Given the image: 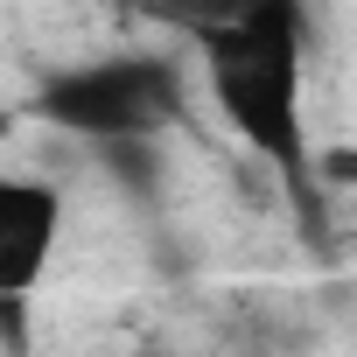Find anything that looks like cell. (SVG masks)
<instances>
[{"instance_id": "obj_1", "label": "cell", "mask_w": 357, "mask_h": 357, "mask_svg": "<svg viewBox=\"0 0 357 357\" xmlns=\"http://www.w3.org/2000/svg\"><path fill=\"white\" fill-rule=\"evenodd\" d=\"M190 43L204 50L211 98L225 105V119L245 133V147L259 161L280 168V183H287L308 238H322V190H315V168H308V126H301L308 8L301 0H259V8H245L231 22L190 29Z\"/></svg>"}, {"instance_id": "obj_2", "label": "cell", "mask_w": 357, "mask_h": 357, "mask_svg": "<svg viewBox=\"0 0 357 357\" xmlns=\"http://www.w3.org/2000/svg\"><path fill=\"white\" fill-rule=\"evenodd\" d=\"M36 119H50L56 133H77V140L161 133L183 119V77L161 56H91V63L43 77Z\"/></svg>"}, {"instance_id": "obj_3", "label": "cell", "mask_w": 357, "mask_h": 357, "mask_svg": "<svg viewBox=\"0 0 357 357\" xmlns=\"http://www.w3.org/2000/svg\"><path fill=\"white\" fill-rule=\"evenodd\" d=\"M56 225H63V197L56 190H43V183H0V287H8V294H29L43 280Z\"/></svg>"}, {"instance_id": "obj_4", "label": "cell", "mask_w": 357, "mask_h": 357, "mask_svg": "<svg viewBox=\"0 0 357 357\" xmlns=\"http://www.w3.org/2000/svg\"><path fill=\"white\" fill-rule=\"evenodd\" d=\"M84 147L98 154V168L112 175L133 204H147L161 190V147H154V133H105V140H84Z\"/></svg>"}, {"instance_id": "obj_5", "label": "cell", "mask_w": 357, "mask_h": 357, "mask_svg": "<svg viewBox=\"0 0 357 357\" xmlns=\"http://www.w3.org/2000/svg\"><path fill=\"white\" fill-rule=\"evenodd\" d=\"M147 8L161 15V22H175V29H204V22H231V15H245V8H259V0H147Z\"/></svg>"}, {"instance_id": "obj_6", "label": "cell", "mask_w": 357, "mask_h": 357, "mask_svg": "<svg viewBox=\"0 0 357 357\" xmlns=\"http://www.w3.org/2000/svg\"><path fill=\"white\" fill-rule=\"evenodd\" d=\"M322 175H329V183H357V147H336V154H322Z\"/></svg>"}]
</instances>
